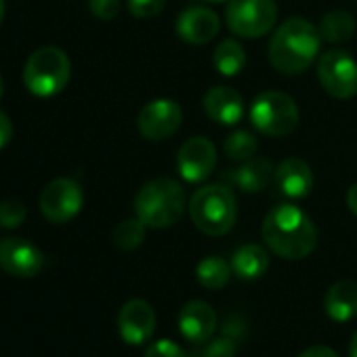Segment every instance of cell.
<instances>
[{
	"mask_svg": "<svg viewBox=\"0 0 357 357\" xmlns=\"http://www.w3.org/2000/svg\"><path fill=\"white\" fill-rule=\"evenodd\" d=\"M135 213L147 227H170L185 213V192L174 178H151L135 198Z\"/></svg>",
	"mask_w": 357,
	"mask_h": 357,
	"instance_id": "3",
	"label": "cell"
},
{
	"mask_svg": "<svg viewBox=\"0 0 357 357\" xmlns=\"http://www.w3.org/2000/svg\"><path fill=\"white\" fill-rule=\"evenodd\" d=\"M298 357H338L330 347H324V344H315L307 351H303Z\"/></svg>",
	"mask_w": 357,
	"mask_h": 357,
	"instance_id": "32",
	"label": "cell"
},
{
	"mask_svg": "<svg viewBox=\"0 0 357 357\" xmlns=\"http://www.w3.org/2000/svg\"><path fill=\"white\" fill-rule=\"evenodd\" d=\"M355 20L351 13L347 11H330L324 15L321 24H319V34L321 40L332 43V45H342L349 43L351 36L355 34Z\"/></svg>",
	"mask_w": 357,
	"mask_h": 357,
	"instance_id": "22",
	"label": "cell"
},
{
	"mask_svg": "<svg viewBox=\"0 0 357 357\" xmlns=\"http://www.w3.org/2000/svg\"><path fill=\"white\" fill-rule=\"evenodd\" d=\"M190 217L206 236H225L238 219L236 196L227 185L215 183L200 188L190 200Z\"/></svg>",
	"mask_w": 357,
	"mask_h": 357,
	"instance_id": "4",
	"label": "cell"
},
{
	"mask_svg": "<svg viewBox=\"0 0 357 357\" xmlns=\"http://www.w3.org/2000/svg\"><path fill=\"white\" fill-rule=\"evenodd\" d=\"M5 11H7L5 0H0V24H3V20H5Z\"/></svg>",
	"mask_w": 357,
	"mask_h": 357,
	"instance_id": "35",
	"label": "cell"
},
{
	"mask_svg": "<svg viewBox=\"0 0 357 357\" xmlns=\"http://www.w3.org/2000/svg\"><path fill=\"white\" fill-rule=\"evenodd\" d=\"M261 231L271 252L282 259H305L317 246V229L313 221L294 204H280L271 208Z\"/></svg>",
	"mask_w": 357,
	"mask_h": 357,
	"instance_id": "1",
	"label": "cell"
},
{
	"mask_svg": "<svg viewBox=\"0 0 357 357\" xmlns=\"http://www.w3.org/2000/svg\"><path fill=\"white\" fill-rule=\"evenodd\" d=\"M143 357H185V351L176 342L162 338V340H155L153 344H149Z\"/></svg>",
	"mask_w": 357,
	"mask_h": 357,
	"instance_id": "30",
	"label": "cell"
},
{
	"mask_svg": "<svg viewBox=\"0 0 357 357\" xmlns=\"http://www.w3.org/2000/svg\"><path fill=\"white\" fill-rule=\"evenodd\" d=\"M217 311L204 301H190L178 313V330L194 344H204L217 330Z\"/></svg>",
	"mask_w": 357,
	"mask_h": 357,
	"instance_id": "15",
	"label": "cell"
},
{
	"mask_svg": "<svg viewBox=\"0 0 357 357\" xmlns=\"http://www.w3.org/2000/svg\"><path fill=\"white\" fill-rule=\"evenodd\" d=\"M183 122V112L172 99L149 101L137 118V128L147 141H164L172 137Z\"/></svg>",
	"mask_w": 357,
	"mask_h": 357,
	"instance_id": "10",
	"label": "cell"
},
{
	"mask_svg": "<svg viewBox=\"0 0 357 357\" xmlns=\"http://www.w3.org/2000/svg\"><path fill=\"white\" fill-rule=\"evenodd\" d=\"M45 267V255L24 238L0 240V269L15 278H34Z\"/></svg>",
	"mask_w": 357,
	"mask_h": 357,
	"instance_id": "12",
	"label": "cell"
},
{
	"mask_svg": "<svg viewBox=\"0 0 357 357\" xmlns=\"http://www.w3.org/2000/svg\"><path fill=\"white\" fill-rule=\"evenodd\" d=\"M208 3H225V0H208Z\"/></svg>",
	"mask_w": 357,
	"mask_h": 357,
	"instance_id": "37",
	"label": "cell"
},
{
	"mask_svg": "<svg viewBox=\"0 0 357 357\" xmlns=\"http://www.w3.org/2000/svg\"><path fill=\"white\" fill-rule=\"evenodd\" d=\"M250 120L259 132L267 137H284L296 128L298 107L290 95L280 91H265L252 101Z\"/></svg>",
	"mask_w": 357,
	"mask_h": 357,
	"instance_id": "6",
	"label": "cell"
},
{
	"mask_svg": "<svg viewBox=\"0 0 357 357\" xmlns=\"http://www.w3.org/2000/svg\"><path fill=\"white\" fill-rule=\"evenodd\" d=\"M317 78L321 89L334 99L357 95V61L347 51H326L317 61Z\"/></svg>",
	"mask_w": 357,
	"mask_h": 357,
	"instance_id": "8",
	"label": "cell"
},
{
	"mask_svg": "<svg viewBox=\"0 0 357 357\" xmlns=\"http://www.w3.org/2000/svg\"><path fill=\"white\" fill-rule=\"evenodd\" d=\"M319 47V28L307 20L292 17L273 32L269 43V61L278 72L294 76L305 72L317 59Z\"/></svg>",
	"mask_w": 357,
	"mask_h": 357,
	"instance_id": "2",
	"label": "cell"
},
{
	"mask_svg": "<svg viewBox=\"0 0 357 357\" xmlns=\"http://www.w3.org/2000/svg\"><path fill=\"white\" fill-rule=\"evenodd\" d=\"M11 137H13V124L9 120V116L0 109V149L11 141Z\"/></svg>",
	"mask_w": 357,
	"mask_h": 357,
	"instance_id": "31",
	"label": "cell"
},
{
	"mask_svg": "<svg viewBox=\"0 0 357 357\" xmlns=\"http://www.w3.org/2000/svg\"><path fill=\"white\" fill-rule=\"evenodd\" d=\"M257 137L250 132V130H234L225 143H223V153L229 158V160H236V162H246L250 158H255L257 153Z\"/></svg>",
	"mask_w": 357,
	"mask_h": 357,
	"instance_id": "24",
	"label": "cell"
},
{
	"mask_svg": "<svg viewBox=\"0 0 357 357\" xmlns=\"http://www.w3.org/2000/svg\"><path fill=\"white\" fill-rule=\"evenodd\" d=\"M275 183L290 200H303L313 190V172L301 158H286L275 168Z\"/></svg>",
	"mask_w": 357,
	"mask_h": 357,
	"instance_id": "16",
	"label": "cell"
},
{
	"mask_svg": "<svg viewBox=\"0 0 357 357\" xmlns=\"http://www.w3.org/2000/svg\"><path fill=\"white\" fill-rule=\"evenodd\" d=\"M82 188L74 178L61 176L51 181L40 194V213L51 223H70L82 208Z\"/></svg>",
	"mask_w": 357,
	"mask_h": 357,
	"instance_id": "9",
	"label": "cell"
},
{
	"mask_svg": "<svg viewBox=\"0 0 357 357\" xmlns=\"http://www.w3.org/2000/svg\"><path fill=\"white\" fill-rule=\"evenodd\" d=\"M3 93H5V82H3V78H0V97H3Z\"/></svg>",
	"mask_w": 357,
	"mask_h": 357,
	"instance_id": "36",
	"label": "cell"
},
{
	"mask_svg": "<svg viewBox=\"0 0 357 357\" xmlns=\"http://www.w3.org/2000/svg\"><path fill=\"white\" fill-rule=\"evenodd\" d=\"M204 112L217 124L234 126L244 116L242 95L231 86H213L204 95Z\"/></svg>",
	"mask_w": 357,
	"mask_h": 357,
	"instance_id": "17",
	"label": "cell"
},
{
	"mask_svg": "<svg viewBox=\"0 0 357 357\" xmlns=\"http://www.w3.org/2000/svg\"><path fill=\"white\" fill-rule=\"evenodd\" d=\"M192 357H236V340L229 336L217 338L192 353Z\"/></svg>",
	"mask_w": 357,
	"mask_h": 357,
	"instance_id": "27",
	"label": "cell"
},
{
	"mask_svg": "<svg viewBox=\"0 0 357 357\" xmlns=\"http://www.w3.org/2000/svg\"><path fill=\"white\" fill-rule=\"evenodd\" d=\"M118 332L128 344H143L155 332V313L143 298H130L118 313Z\"/></svg>",
	"mask_w": 357,
	"mask_h": 357,
	"instance_id": "13",
	"label": "cell"
},
{
	"mask_svg": "<svg viewBox=\"0 0 357 357\" xmlns=\"http://www.w3.org/2000/svg\"><path fill=\"white\" fill-rule=\"evenodd\" d=\"M227 178L234 188L246 192V194H257L269 188V183L275 178V168L271 166L269 160L265 158H250L246 160L240 168L227 172Z\"/></svg>",
	"mask_w": 357,
	"mask_h": 357,
	"instance_id": "18",
	"label": "cell"
},
{
	"mask_svg": "<svg viewBox=\"0 0 357 357\" xmlns=\"http://www.w3.org/2000/svg\"><path fill=\"white\" fill-rule=\"evenodd\" d=\"M225 22L236 36L261 38L278 22L275 0H229Z\"/></svg>",
	"mask_w": 357,
	"mask_h": 357,
	"instance_id": "7",
	"label": "cell"
},
{
	"mask_svg": "<svg viewBox=\"0 0 357 357\" xmlns=\"http://www.w3.org/2000/svg\"><path fill=\"white\" fill-rule=\"evenodd\" d=\"M89 9L97 20L112 22V20L118 17V13L122 9V3H120V0H89Z\"/></svg>",
	"mask_w": 357,
	"mask_h": 357,
	"instance_id": "29",
	"label": "cell"
},
{
	"mask_svg": "<svg viewBox=\"0 0 357 357\" xmlns=\"http://www.w3.org/2000/svg\"><path fill=\"white\" fill-rule=\"evenodd\" d=\"M349 357H357V334L351 338V344H349Z\"/></svg>",
	"mask_w": 357,
	"mask_h": 357,
	"instance_id": "34",
	"label": "cell"
},
{
	"mask_svg": "<svg viewBox=\"0 0 357 357\" xmlns=\"http://www.w3.org/2000/svg\"><path fill=\"white\" fill-rule=\"evenodd\" d=\"M347 206H349V211L357 217V183L351 185V190L347 192Z\"/></svg>",
	"mask_w": 357,
	"mask_h": 357,
	"instance_id": "33",
	"label": "cell"
},
{
	"mask_svg": "<svg viewBox=\"0 0 357 357\" xmlns=\"http://www.w3.org/2000/svg\"><path fill=\"white\" fill-rule=\"evenodd\" d=\"M26 221V206L20 200H5L0 202V227L15 229Z\"/></svg>",
	"mask_w": 357,
	"mask_h": 357,
	"instance_id": "26",
	"label": "cell"
},
{
	"mask_svg": "<svg viewBox=\"0 0 357 357\" xmlns=\"http://www.w3.org/2000/svg\"><path fill=\"white\" fill-rule=\"evenodd\" d=\"M166 0H128V11L137 20H149L164 11Z\"/></svg>",
	"mask_w": 357,
	"mask_h": 357,
	"instance_id": "28",
	"label": "cell"
},
{
	"mask_svg": "<svg viewBox=\"0 0 357 357\" xmlns=\"http://www.w3.org/2000/svg\"><path fill=\"white\" fill-rule=\"evenodd\" d=\"M213 63L217 68V72L221 76H238L244 66H246V53H244V47L236 40V38H225L219 43V47L215 49V55H213Z\"/></svg>",
	"mask_w": 357,
	"mask_h": 357,
	"instance_id": "21",
	"label": "cell"
},
{
	"mask_svg": "<svg viewBox=\"0 0 357 357\" xmlns=\"http://www.w3.org/2000/svg\"><path fill=\"white\" fill-rule=\"evenodd\" d=\"M269 267V255L263 246L244 244L231 257V271L240 280H257Z\"/></svg>",
	"mask_w": 357,
	"mask_h": 357,
	"instance_id": "20",
	"label": "cell"
},
{
	"mask_svg": "<svg viewBox=\"0 0 357 357\" xmlns=\"http://www.w3.org/2000/svg\"><path fill=\"white\" fill-rule=\"evenodd\" d=\"M221 30V20L206 7H190L176 20V34L183 43L206 45Z\"/></svg>",
	"mask_w": 357,
	"mask_h": 357,
	"instance_id": "14",
	"label": "cell"
},
{
	"mask_svg": "<svg viewBox=\"0 0 357 357\" xmlns=\"http://www.w3.org/2000/svg\"><path fill=\"white\" fill-rule=\"evenodd\" d=\"M196 275L204 288L221 290L223 286H227V282L231 278V265H227V261H223L221 257H206L200 261Z\"/></svg>",
	"mask_w": 357,
	"mask_h": 357,
	"instance_id": "23",
	"label": "cell"
},
{
	"mask_svg": "<svg viewBox=\"0 0 357 357\" xmlns=\"http://www.w3.org/2000/svg\"><path fill=\"white\" fill-rule=\"evenodd\" d=\"M145 223L137 217V219H126L122 223H118L114 227L112 240L120 250H135L137 246H141L143 238H145Z\"/></svg>",
	"mask_w": 357,
	"mask_h": 357,
	"instance_id": "25",
	"label": "cell"
},
{
	"mask_svg": "<svg viewBox=\"0 0 357 357\" xmlns=\"http://www.w3.org/2000/svg\"><path fill=\"white\" fill-rule=\"evenodd\" d=\"M324 309L334 321H349L357 315V282L338 280L324 298Z\"/></svg>",
	"mask_w": 357,
	"mask_h": 357,
	"instance_id": "19",
	"label": "cell"
},
{
	"mask_svg": "<svg viewBox=\"0 0 357 357\" xmlns=\"http://www.w3.org/2000/svg\"><path fill=\"white\" fill-rule=\"evenodd\" d=\"M72 66L68 55L57 47L34 51L24 68V84L36 97H55L70 82Z\"/></svg>",
	"mask_w": 357,
	"mask_h": 357,
	"instance_id": "5",
	"label": "cell"
},
{
	"mask_svg": "<svg viewBox=\"0 0 357 357\" xmlns=\"http://www.w3.org/2000/svg\"><path fill=\"white\" fill-rule=\"evenodd\" d=\"M217 166V145L206 137L188 139L176 153V168L188 183H202Z\"/></svg>",
	"mask_w": 357,
	"mask_h": 357,
	"instance_id": "11",
	"label": "cell"
}]
</instances>
